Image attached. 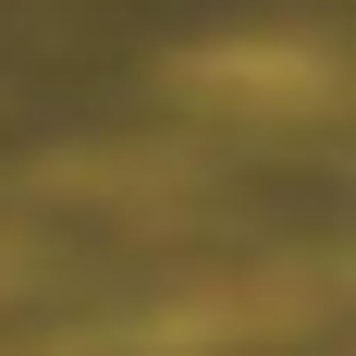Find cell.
<instances>
[{
  "label": "cell",
  "mask_w": 356,
  "mask_h": 356,
  "mask_svg": "<svg viewBox=\"0 0 356 356\" xmlns=\"http://www.w3.org/2000/svg\"><path fill=\"white\" fill-rule=\"evenodd\" d=\"M184 86L197 99H258V111H320L332 99V49L320 37H234V49H197L184 62Z\"/></svg>",
  "instance_id": "6da1fadb"
}]
</instances>
